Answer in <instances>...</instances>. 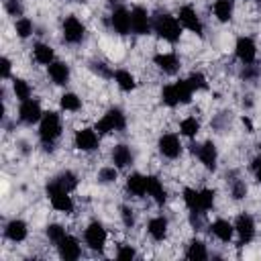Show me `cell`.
I'll return each instance as SVG.
<instances>
[{"label":"cell","mask_w":261,"mask_h":261,"mask_svg":"<svg viewBox=\"0 0 261 261\" xmlns=\"http://www.w3.org/2000/svg\"><path fill=\"white\" fill-rule=\"evenodd\" d=\"M210 230H212V234H216L220 241H230V239H232V232H234V226H232L230 222H226V220H216V222H212Z\"/></svg>","instance_id":"cell-20"},{"label":"cell","mask_w":261,"mask_h":261,"mask_svg":"<svg viewBox=\"0 0 261 261\" xmlns=\"http://www.w3.org/2000/svg\"><path fill=\"white\" fill-rule=\"evenodd\" d=\"M47 237H49L53 243H59V241L65 237V230H63V226H59V224H49V226H47Z\"/></svg>","instance_id":"cell-37"},{"label":"cell","mask_w":261,"mask_h":261,"mask_svg":"<svg viewBox=\"0 0 261 261\" xmlns=\"http://www.w3.org/2000/svg\"><path fill=\"white\" fill-rule=\"evenodd\" d=\"M57 245H59V255H61L63 259L73 261V259L80 257V245H77V241H75L73 237H63Z\"/></svg>","instance_id":"cell-15"},{"label":"cell","mask_w":261,"mask_h":261,"mask_svg":"<svg viewBox=\"0 0 261 261\" xmlns=\"http://www.w3.org/2000/svg\"><path fill=\"white\" fill-rule=\"evenodd\" d=\"M181 133L186 135V137H194L196 133H198V128H200V124H198V120L196 118H186V120H181Z\"/></svg>","instance_id":"cell-34"},{"label":"cell","mask_w":261,"mask_h":261,"mask_svg":"<svg viewBox=\"0 0 261 261\" xmlns=\"http://www.w3.org/2000/svg\"><path fill=\"white\" fill-rule=\"evenodd\" d=\"M253 169H255L257 181L261 184V155H259V157H255V161H253Z\"/></svg>","instance_id":"cell-47"},{"label":"cell","mask_w":261,"mask_h":261,"mask_svg":"<svg viewBox=\"0 0 261 261\" xmlns=\"http://www.w3.org/2000/svg\"><path fill=\"white\" fill-rule=\"evenodd\" d=\"M179 22H181L186 29L194 31V33H202V24H200V18L196 16L194 8H190V6H184V8H179Z\"/></svg>","instance_id":"cell-16"},{"label":"cell","mask_w":261,"mask_h":261,"mask_svg":"<svg viewBox=\"0 0 261 261\" xmlns=\"http://www.w3.org/2000/svg\"><path fill=\"white\" fill-rule=\"evenodd\" d=\"M186 255H188V259H192V261H204V259L208 257L206 247H204V243H200V241H192Z\"/></svg>","instance_id":"cell-26"},{"label":"cell","mask_w":261,"mask_h":261,"mask_svg":"<svg viewBox=\"0 0 261 261\" xmlns=\"http://www.w3.org/2000/svg\"><path fill=\"white\" fill-rule=\"evenodd\" d=\"M75 147L80 151H94L98 147V137L90 128H82L75 133Z\"/></svg>","instance_id":"cell-11"},{"label":"cell","mask_w":261,"mask_h":261,"mask_svg":"<svg viewBox=\"0 0 261 261\" xmlns=\"http://www.w3.org/2000/svg\"><path fill=\"white\" fill-rule=\"evenodd\" d=\"M53 184H57L61 190H65V192H71L75 186H77V179H75V175L71 173V171H63V173H59L57 177H53L51 179Z\"/></svg>","instance_id":"cell-24"},{"label":"cell","mask_w":261,"mask_h":261,"mask_svg":"<svg viewBox=\"0 0 261 261\" xmlns=\"http://www.w3.org/2000/svg\"><path fill=\"white\" fill-rule=\"evenodd\" d=\"M130 31L137 33V35H145L149 33V16H147V10L137 6L130 10Z\"/></svg>","instance_id":"cell-7"},{"label":"cell","mask_w":261,"mask_h":261,"mask_svg":"<svg viewBox=\"0 0 261 261\" xmlns=\"http://www.w3.org/2000/svg\"><path fill=\"white\" fill-rule=\"evenodd\" d=\"M80 98L75 96V94H63L61 96V106L65 108V110H77L80 108Z\"/></svg>","instance_id":"cell-36"},{"label":"cell","mask_w":261,"mask_h":261,"mask_svg":"<svg viewBox=\"0 0 261 261\" xmlns=\"http://www.w3.org/2000/svg\"><path fill=\"white\" fill-rule=\"evenodd\" d=\"M110 20H112V27L118 35H128V31H130V12H126L124 8H116L112 12Z\"/></svg>","instance_id":"cell-13"},{"label":"cell","mask_w":261,"mask_h":261,"mask_svg":"<svg viewBox=\"0 0 261 261\" xmlns=\"http://www.w3.org/2000/svg\"><path fill=\"white\" fill-rule=\"evenodd\" d=\"M14 94H16V98H20V100H29V96H31V86H29L24 80H14Z\"/></svg>","instance_id":"cell-33"},{"label":"cell","mask_w":261,"mask_h":261,"mask_svg":"<svg viewBox=\"0 0 261 261\" xmlns=\"http://www.w3.org/2000/svg\"><path fill=\"white\" fill-rule=\"evenodd\" d=\"M61 133V122H59V116L55 112H45L41 116V128H39V135H41V141L45 145H51Z\"/></svg>","instance_id":"cell-1"},{"label":"cell","mask_w":261,"mask_h":261,"mask_svg":"<svg viewBox=\"0 0 261 261\" xmlns=\"http://www.w3.org/2000/svg\"><path fill=\"white\" fill-rule=\"evenodd\" d=\"M16 33H18V37L27 39V37L33 33V22H31L29 18H18V20H16Z\"/></svg>","instance_id":"cell-35"},{"label":"cell","mask_w":261,"mask_h":261,"mask_svg":"<svg viewBox=\"0 0 261 261\" xmlns=\"http://www.w3.org/2000/svg\"><path fill=\"white\" fill-rule=\"evenodd\" d=\"M6 10H8L10 14H14V16H20V12H22L20 0H6Z\"/></svg>","instance_id":"cell-42"},{"label":"cell","mask_w":261,"mask_h":261,"mask_svg":"<svg viewBox=\"0 0 261 261\" xmlns=\"http://www.w3.org/2000/svg\"><path fill=\"white\" fill-rule=\"evenodd\" d=\"M98 179H100L102 184H110V181H114V179H116V169H114V167H104V169H100Z\"/></svg>","instance_id":"cell-40"},{"label":"cell","mask_w":261,"mask_h":261,"mask_svg":"<svg viewBox=\"0 0 261 261\" xmlns=\"http://www.w3.org/2000/svg\"><path fill=\"white\" fill-rule=\"evenodd\" d=\"M126 188H128V192H133L135 196H143V194L147 192V177H143V175H139V173H133V175H128V179H126Z\"/></svg>","instance_id":"cell-21"},{"label":"cell","mask_w":261,"mask_h":261,"mask_svg":"<svg viewBox=\"0 0 261 261\" xmlns=\"http://www.w3.org/2000/svg\"><path fill=\"white\" fill-rule=\"evenodd\" d=\"M116 257H118V259H133V257H135V251H133L130 247H120Z\"/></svg>","instance_id":"cell-45"},{"label":"cell","mask_w":261,"mask_h":261,"mask_svg":"<svg viewBox=\"0 0 261 261\" xmlns=\"http://www.w3.org/2000/svg\"><path fill=\"white\" fill-rule=\"evenodd\" d=\"M184 200H186V204H188V208H190L192 212H204V210H202V204H200V192L186 188V190H184Z\"/></svg>","instance_id":"cell-27"},{"label":"cell","mask_w":261,"mask_h":261,"mask_svg":"<svg viewBox=\"0 0 261 261\" xmlns=\"http://www.w3.org/2000/svg\"><path fill=\"white\" fill-rule=\"evenodd\" d=\"M214 14H216L218 20H222V22L230 20V14H232V4H230V0H216V4H214Z\"/></svg>","instance_id":"cell-28"},{"label":"cell","mask_w":261,"mask_h":261,"mask_svg":"<svg viewBox=\"0 0 261 261\" xmlns=\"http://www.w3.org/2000/svg\"><path fill=\"white\" fill-rule=\"evenodd\" d=\"M147 192L153 196V200L157 204H163L165 202V190H163V186H161V181L157 177H153V175L147 177Z\"/></svg>","instance_id":"cell-22"},{"label":"cell","mask_w":261,"mask_h":261,"mask_svg":"<svg viewBox=\"0 0 261 261\" xmlns=\"http://www.w3.org/2000/svg\"><path fill=\"white\" fill-rule=\"evenodd\" d=\"M35 59H37L39 63L49 65V63L53 61V49H51L49 45H43V43L35 45Z\"/></svg>","instance_id":"cell-29"},{"label":"cell","mask_w":261,"mask_h":261,"mask_svg":"<svg viewBox=\"0 0 261 261\" xmlns=\"http://www.w3.org/2000/svg\"><path fill=\"white\" fill-rule=\"evenodd\" d=\"M155 65H159L165 73H175L179 67V61L173 53H159V55H155Z\"/></svg>","instance_id":"cell-18"},{"label":"cell","mask_w":261,"mask_h":261,"mask_svg":"<svg viewBox=\"0 0 261 261\" xmlns=\"http://www.w3.org/2000/svg\"><path fill=\"white\" fill-rule=\"evenodd\" d=\"M120 214H122V222H124L126 226H133V222H135V218H133V210L126 208V206H122Z\"/></svg>","instance_id":"cell-43"},{"label":"cell","mask_w":261,"mask_h":261,"mask_svg":"<svg viewBox=\"0 0 261 261\" xmlns=\"http://www.w3.org/2000/svg\"><path fill=\"white\" fill-rule=\"evenodd\" d=\"M6 237L10 241H24V237H27V224L22 220H10L6 224Z\"/></svg>","instance_id":"cell-19"},{"label":"cell","mask_w":261,"mask_h":261,"mask_svg":"<svg viewBox=\"0 0 261 261\" xmlns=\"http://www.w3.org/2000/svg\"><path fill=\"white\" fill-rule=\"evenodd\" d=\"M0 67H2V77H8V73H10V61H8L6 57H2Z\"/></svg>","instance_id":"cell-48"},{"label":"cell","mask_w":261,"mask_h":261,"mask_svg":"<svg viewBox=\"0 0 261 261\" xmlns=\"http://www.w3.org/2000/svg\"><path fill=\"white\" fill-rule=\"evenodd\" d=\"M200 204H202V210H210L212 204H214V192L212 190H202L200 192Z\"/></svg>","instance_id":"cell-39"},{"label":"cell","mask_w":261,"mask_h":261,"mask_svg":"<svg viewBox=\"0 0 261 261\" xmlns=\"http://www.w3.org/2000/svg\"><path fill=\"white\" fill-rule=\"evenodd\" d=\"M255 55H257L255 43H253L249 37H241V39L237 41V57H239L243 63H253V61H255Z\"/></svg>","instance_id":"cell-10"},{"label":"cell","mask_w":261,"mask_h":261,"mask_svg":"<svg viewBox=\"0 0 261 261\" xmlns=\"http://www.w3.org/2000/svg\"><path fill=\"white\" fill-rule=\"evenodd\" d=\"M194 153H198L200 161L204 163L206 169H214L216 167V147L214 143H204L202 147H194Z\"/></svg>","instance_id":"cell-12"},{"label":"cell","mask_w":261,"mask_h":261,"mask_svg":"<svg viewBox=\"0 0 261 261\" xmlns=\"http://www.w3.org/2000/svg\"><path fill=\"white\" fill-rule=\"evenodd\" d=\"M155 33H157L159 37H163L165 41L175 43V41L179 39V22H177L173 16L163 14V16H159V18L155 20Z\"/></svg>","instance_id":"cell-2"},{"label":"cell","mask_w":261,"mask_h":261,"mask_svg":"<svg viewBox=\"0 0 261 261\" xmlns=\"http://www.w3.org/2000/svg\"><path fill=\"white\" fill-rule=\"evenodd\" d=\"M149 232H151V237H153L155 241H163V237H165V232H167V222H165V218H161V216L153 218V220L149 222Z\"/></svg>","instance_id":"cell-25"},{"label":"cell","mask_w":261,"mask_h":261,"mask_svg":"<svg viewBox=\"0 0 261 261\" xmlns=\"http://www.w3.org/2000/svg\"><path fill=\"white\" fill-rule=\"evenodd\" d=\"M112 161L118 165V167H126L130 161H133V155L128 151L126 145H116L114 151H112Z\"/></svg>","instance_id":"cell-23"},{"label":"cell","mask_w":261,"mask_h":261,"mask_svg":"<svg viewBox=\"0 0 261 261\" xmlns=\"http://www.w3.org/2000/svg\"><path fill=\"white\" fill-rule=\"evenodd\" d=\"M234 230H237L239 237H241V245L249 243V241L253 239V234H255V222H253V218H251L249 214H241V216L237 218Z\"/></svg>","instance_id":"cell-9"},{"label":"cell","mask_w":261,"mask_h":261,"mask_svg":"<svg viewBox=\"0 0 261 261\" xmlns=\"http://www.w3.org/2000/svg\"><path fill=\"white\" fill-rule=\"evenodd\" d=\"M63 39L67 43H80L84 39V24L75 16H67L63 20Z\"/></svg>","instance_id":"cell-6"},{"label":"cell","mask_w":261,"mask_h":261,"mask_svg":"<svg viewBox=\"0 0 261 261\" xmlns=\"http://www.w3.org/2000/svg\"><path fill=\"white\" fill-rule=\"evenodd\" d=\"M159 151H161L165 157H169V159L177 157L179 151H181L177 137H175V135H163V137L159 139Z\"/></svg>","instance_id":"cell-14"},{"label":"cell","mask_w":261,"mask_h":261,"mask_svg":"<svg viewBox=\"0 0 261 261\" xmlns=\"http://www.w3.org/2000/svg\"><path fill=\"white\" fill-rule=\"evenodd\" d=\"M230 190H232V196H234L237 200H241V198H243V196L247 194V186H245V184H243L241 179H234V181H232V188H230Z\"/></svg>","instance_id":"cell-41"},{"label":"cell","mask_w":261,"mask_h":261,"mask_svg":"<svg viewBox=\"0 0 261 261\" xmlns=\"http://www.w3.org/2000/svg\"><path fill=\"white\" fill-rule=\"evenodd\" d=\"M114 80H116V84L122 88V90H133L135 88V77L128 73V71H124V69H118L116 73H114Z\"/></svg>","instance_id":"cell-30"},{"label":"cell","mask_w":261,"mask_h":261,"mask_svg":"<svg viewBox=\"0 0 261 261\" xmlns=\"http://www.w3.org/2000/svg\"><path fill=\"white\" fill-rule=\"evenodd\" d=\"M47 194H49L51 204H53L55 210H61V212H71V210H73V202H71V198L67 196L69 192L61 190L57 184L49 181V184H47Z\"/></svg>","instance_id":"cell-3"},{"label":"cell","mask_w":261,"mask_h":261,"mask_svg":"<svg viewBox=\"0 0 261 261\" xmlns=\"http://www.w3.org/2000/svg\"><path fill=\"white\" fill-rule=\"evenodd\" d=\"M188 84H190V88L192 90H204L208 84H206V77L202 75V73H192L190 77H188Z\"/></svg>","instance_id":"cell-38"},{"label":"cell","mask_w":261,"mask_h":261,"mask_svg":"<svg viewBox=\"0 0 261 261\" xmlns=\"http://www.w3.org/2000/svg\"><path fill=\"white\" fill-rule=\"evenodd\" d=\"M257 73H259V71H257V67H255V65H251V63H247V65H245V69H243V77H245V80H251V77H255Z\"/></svg>","instance_id":"cell-44"},{"label":"cell","mask_w":261,"mask_h":261,"mask_svg":"<svg viewBox=\"0 0 261 261\" xmlns=\"http://www.w3.org/2000/svg\"><path fill=\"white\" fill-rule=\"evenodd\" d=\"M161 98L167 106H175L179 104V98H177V92H175V86H165L163 92H161Z\"/></svg>","instance_id":"cell-32"},{"label":"cell","mask_w":261,"mask_h":261,"mask_svg":"<svg viewBox=\"0 0 261 261\" xmlns=\"http://www.w3.org/2000/svg\"><path fill=\"white\" fill-rule=\"evenodd\" d=\"M92 69H94L96 73H100L102 77H108V75H110V71L106 69V65H104V63H92Z\"/></svg>","instance_id":"cell-46"},{"label":"cell","mask_w":261,"mask_h":261,"mask_svg":"<svg viewBox=\"0 0 261 261\" xmlns=\"http://www.w3.org/2000/svg\"><path fill=\"white\" fill-rule=\"evenodd\" d=\"M86 243L90 245V249L94 251H102L104 249V243H106V230L100 222H92L88 228H86Z\"/></svg>","instance_id":"cell-5"},{"label":"cell","mask_w":261,"mask_h":261,"mask_svg":"<svg viewBox=\"0 0 261 261\" xmlns=\"http://www.w3.org/2000/svg\"><path fill=\"white\" fill-rule=\"evenodd\" d=\"M124 128V114L118 108H112L104 114V118L98 120L96 130L98 133H110V130H122Z\"/></svg>","instance_id":"cell-4"},{"label":"cell","mask_w":261,"mask_h":261,"mask_svg":"<svg viewBox=\"0 0 261 261\" xmlns=\"http://www.w3.org/2000/svg\"><path fill=\"white\" fill-rule=\"evenodd\" d=\"M257 2H261V0H257Z\"/></svg>","instance_id":"cell-49"},{"label":"cell","mask_w":261,"mask_h":261,"mask_svg":"<svg viewBox=\"0 0 261 261\" xmlns=\"http://www.w3.org/2000/svg\"><path fill=\"white\" fill-rule=\"evenodd\" d=\"M18 114H20V120L22 122H29V124H33V122H37L39 118H41V106H39V102L37 100H22V104H20V108H18Z\"/></svg>","instance_id":"cell-8"},{"label":"cell","mask_w":261,"mask_h":261,"mask_svg":"<svg viewBox=\"0 0 261 261\" xmlns=\"http://www.w3.org/2000/svg\"><path fill=\"white\" fill-rule=\"evenodd\" d=\"M175 86V92H177V98H179V102H184V104H188L190 100H192V88H190V84H188V80H179L177 84H173Z\"/></svg>","instance_id":"cell-31"},{"label":"cell","mask_w":261,"mask_h":261,"mask_svg":"<svg viewBox=\"0 0 261 261\" xmlns=\"http://www.w3.org/2000/svg\"><path fill=\"white\" fill-rule=\"evenodd\" d=\"M49 77H51L55 84L63 86V84L67 82V77H69V67H67L65 63H61V61H51V63H49Z\"/></svg>","instance_id":"cell-17"}]
</instances>
